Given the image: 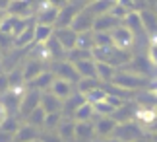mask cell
<instances>
[{
    "instance_id": "1",
    "label": "cell",
    "mask_w": 157,
    "mask_h": 142,
    "mask_svg": "<svg viewBox=\"0 0 157 142\" xmlns=\"http://www.w3.org/2000/svg\"><path fill=\"white\" fill-rule=\"evenodd\" d=\"M114 86H118V88L122 90H128V91H134V90H140V88H146L147 86V76H142V74H136L132 70H118L114 72L113 76V82Z\"/></svg>"
},
{
    "instance_id": "2",
    "label": "cell",
    "mask_w": 157,
    "mask_h": 142,
    "mask_svg": "<svg viewBox=\"0 0 157 142\" xmlns=\"http://www.w3.org/2000/svg\"><path fill=\"white\" fill-rule=\"evenodd\" d=\"M111 39H113V45H114V47H118V49H126V51H130L132 45L136 43L134 33H132L130 29L124 26V23H118L117 27H113V29H111Z\"/></svg>"
},
{
    "instance_id": "3",
    "label": "cell",
    "mask_w": 157,
    "mask_h": 142,
    "mask_svg": "<svg viewBox=\"0 0 157 142\" xmlns=\"http://www.w3.org/2000/svg\"><path fill=\"white\" fill-rule=\"evenodd\" d=\"M39 103H41V90L27 88V90H23V95H21L17 113H20L21 117H27L35 107H39Z\"/></svg>"
},
{
    "instance_id": "4",
    "label": "cell",
    "mask_w": 157,
    "mask_h": 142,
    "mask_svg": "<svg viewBox=\"0 0 157 142\" xmlns=\"http://www.w3.org/2000/svg\"><path fill=\"white\" fill-rule=\"evenodd\" d=\"M52 74H54V78H62V80H68V82H78L80 80V74H78L74 63L68 59L56 60V64L52 68Z\"/></svg>"
},
{
    "instance_id": "5",
    "label": "cell",
    "mask_w": 157,
    "mask_h": 142,
    "mask_svg": "<svg viewBox=\"0 0 157 142\" xmlns=\"http://www.w3.org/2000/svg\"><path fill=\"white\" fill-rule=\"evenodd\" d=\"M21 95H23V86H21V88H10L8 91H4L0 103L4 105L6 113H12V115L17 113V109H20V101H21Z\"/></svg>"
},
{
    "instance_id": "6",
    "label": "cell",
    "mask_w": 157,
    "mask_h": 142,
    "mask_svg": "<svg viewBox=\"0 0 157 142\" xmlns=\"http://www.w3.org/2000/svg\"><path fill=\"white\" fill-rule=\"evenodd\" d=\"M93 22H95V16L86 8V6H82V8L78 10V14L74 16V20H72L70 26L74 27L78 33H82V31H91Z\"/></svg>"
},
{
    "instance_id": "7",
    "label": "cell",
    "mask_w": 157,
    "mask_h": 142,
    "mask_svg": "<svg viewBox=\"0 0 157 142\" xmlns=\"http://www.w3.org/2000/svg\"><path fill=\"white\" fill-rule=\"evenodd\" d=\"M54 37L58 39V43L64 47V51L76 47L78 43V31L72 26H62V27H54Z\"/></svg>"
},
{
    "instance_id": "8",
    "label": "cell",
    "mask_w": 157,
    "mask_h": 142,
    "mask_svg": "<svg viewBox=\"0 0 157 142\" xmlns=\"http://www.w3.org/2000/svg\"><path fill=\"white\" fill-rule=\"evenodd\" d=\"M35 18L33 20L37 23H47V26H54L56 23V16H58V8L56 6H51V4H41L37 10L33 12Z\"/></svg>"
},
{
    "instance_id": "9",
    "label": "cell",
    "mask_w": 157,
    "mask_h": 142,
    "mask_svg": "<svg viewBox=\"0 0 157 142\" xmlns=\"http://www.w3.org/2000/svg\"><path fill=\"white\" fill-rule=\"evenodd\" d=\"M82 8V4L78 2H68V4H64L62 8H58V16H56V23H54V27H62V26H70L72 20H74V16L78 14V10Z\"/></svg>"
},
{
    "instance_id": "10",
    "label": "cell",
    "mask_w": 157,
    "mask_h": 142,
    "mask_svg": "<svg viewBox=\"0 0 157 142\" xmlns=\"http://www.w3.org/2000/svg\"><path fill=\"white\" fill-rule=\"evenodd\" d=\"M124 26L130 29L132 33H134V39H140V37L146 35V29H144V23H142V18H140V12L136 10H130L128 14L124 18Z\"/></svg>"
},
{
    "instance_id": "11",
    "label": "cell",
    "mask_w": 157,
    "mask_h": 142,
    "mask_svg": "<svg viewBox=\"0 0 157 142\" xmlns=\"http://www.w3.org/2000/svg\"><path fill=\"white\" fill-rule=\"evenodd\" d=\"M33 33H35V20L31 18V22H27L25 27H23L17 35H14L16 49H25L29 45H33Z\"/></svg>"
},
{
    "instance_id": "12",
    "label": "cell",
    "mask_w": 157,
    "mask_h": 142,
    "mask_svg": "<svg viewBox=\"0 0 157 142\" xmlns=\"http://www.w3.org/2000/svg\"><path fill=\"white\" fill-rule=\"evenodd\" d=\"M118 121L113 115H101V119L95 123V136H113Z\"/></svg>"
},
{
    "instance_id": "13",
    "label": "cell",
    "mask_w": 157,
    "mask_h": 142,
    "mask_svg": "<svg viewBox=\"0 0 157 142\" xmlns=\"http://www.w3.org/2000/svg\"><path fill=\"white\" fill-rule=\"evenodd\" d=\"M49 91H52L60 99H66V97H70L74 94V82H68V80H62V78H54L49 86Z\"/></svg>"
},
{
    "instance_id": "14",
    "label": "cell",
    "mask_w": 157,
    "mask_h": 142,
    "mask_svg": "<svg viewBox=\"0 0 157 142\" xmlns=\"http://www.w3.org/2000/svg\"><path fill=\"white\" fill-rule=\"evenodd\" d=\"M41 107L45 109V113H60V109H62V99L56 97L49 90H43L41 91Z\"/></svg>"
},
{
    "instance_id": "15",
    "label": "cell",
    "mask_w": 157,
    "mask_h": 142,
    "mask_svg": "<svg viewBox=\"0 0 157 142\" xmlns=\"http://www.w3.org/2000/svg\"><path fill=\"white\" fill-rule=\"evenodd\" d=\"M43 51H45V55H47L49 59H54V60L66 59V51H64V47L58 43V39L54 37V33L43 43Z\"/></svg>"
},
{
    "instance_id": "16",
    "label": "cell",
    "mask_w": 157,
    "mask_h": 142,
    "mask_svg": "<svg viewBox=\"0 0 157 142\" xmlns=\"http://www.w3.org/2000/svg\"><path fill=\"white\" fill-rule=\"evenodd\" d=\"M118 23H122V20H118L117 16H113L111 12H107V14H101V16L95 18L93 31H111V29L117 27Z\"/></svg>"
},
{
    "instance_id": "17",
    "label": "cell",
    "mask_w": 157,
    "mask_h": 142,
    "mask_svg": "<svg viewBox=\"0 0 157 142\" xmlns=\"http://www.w3.org/2000/svg\"><path fill=\"white\" fill-rule=\"evenodd\" d=\"M6 12L12 16H20V18H31L33 16V8L27 0H10L6 6Z\"/></svg>"
},
{
    "instance_id": "18",
    "label": "cell",
    "mask_w": 157,
    "mask_h": 142,
    "mask_svg": "<svg viewBox=\"0 0 157 142\" xmlns=\"http://www.w3.org/2000/svg\"><path fill=\"white\" fill-rule=\"evenodd\" d=\"M80 78H97V68H95V59L89 57V59H82V60H76L74 63Z\"/></svg>"
},
{
    "instance_id": "19",
    "label": "cell",
    "mask_w": 157,
    "mask_h": 142,
    "mask_svg": "<svg viewBox=\"0 0 157 142\" xmlns=\"http://www.w3.org/2000/svg\"><path fill=\"white\" fill-rule=\"evenodd\" d=\"M54 80V74H52V70H43L41 74H37L35 78H31L29 82L25 84L27 88H35V90H49V86H51V82Z\"/></svg>"
},
{
    "instance_id": "20",
    "label": "cell",
    "mask_w": 157,
    "mask_h": 142,
    "mask_svg": "<svg viewBox=\"0 0 157 142\" xmlns=\"http://www.w3.org/2000/svg\"><path fill=\"white\" fill-rule=\"evenodd\" d=\"M86 101V97H83V94H72L70 97H66V99H62V109H60V113H62L64 117H72L74 115V111L80 107V103Z\"/></svg>"
},
{
    "instance_id": "21",
    "label": "cell",
    "mask_w": 157,
    "mask_h": 142,
    "mask_svg": "<svg viewBox=\"0 0 157 142\" xmlns=\"http://www.w3.org/2000/svg\"><path fill=\"white\" fill-rule=\"evenodd\" d=\"M43 70H45L43 60H39V59H29L27 63L21 66V72H23V80H25V84H27L31 78H35L37 74H41Z\"/></svg>"
},
{
    "instance_id": "22",
    "label": "cell",
    "mask_w": 157,
    "mask_h": 142,
    "mask_svg": "<svg viewBox=\"0 0 157 142\" xmlns=\"http://www.w3.org/2000/svg\"><path fill=\"white\" fill-rule=\"evenodd\" d=\"M128 70L136 72V74H142V76H149V72H151V63H149V59H142V57H132L128 63Z\"/></svg>"
},
{
    "instance_id": "23",
    "label": "cell",
    "mask_w": 157,
    "mask_h": 142,
    "mask_svg": "<svg viewBox=\"0 0 157 142\" xmlns=\"http://www.w3.org/2000/svg\"><path fill=\"white\" fill-rule=\"evenodd\" d=\"M95 68H97V80L101 84H111L113 82V76L117 68L113 64L105 63V60H95Z\"/></svg>"
},
{
    "instance_id": "24",
    "label": "cell",
    "mask_w": 157,
    "mask_h": 142,
    "mask_svg": "<svg viewBox=\"0 0 157 142\" xmlns=\"http://www.w3.org/2000/svg\"><path fill=\"white\" fill-rule=\"evenodd\" d=\"M95 136V125L91 121H76V128H74V138L80 140H89Z\"/></svg>"
},
{
    "instance_id": "25",
    "label": "cell",
    "mask_w": 157,
    "mask_h": 142,
    "mask_svg": "<svg viewBox=\"0 0 157 142\" xmlns=\"http://www.w3.org/2000/svg\"><path fill=\"white\" fill-rule=\"evenodd\" d=\"M140 18H142L144 29H146V35L157 37V16L153 14V12H149V10H142Z\"/></svg>"
},
{
    "instance_id": "26",
    "label": "cell",
    "mask_w": 157,
    "mask_h": 142,
    "mask_svg": "<svg viewBox=\"0 0 157 142\" xmlns=\"http://www.w3.org/2000/svg\"><path fill=\"white\" fill-rule=\"evenodd\" d=\"M52 33H54V26H47V23H37V22H35L33 45H43Z\"/></svg>"
},
{
    "instance_id": "27",
    "label": "cell",
    "mask_w": 157,
    "mask_h": 142,
    "mask_svg": "<svg viewBox=\"0 0 157 142\" xmlns=\"http://www.w3.org/2000/svg\"><path fill=\"white\" fill-rule=\"evenodd\" d=\"M93 115H95L93 103L86 99L83 103H80V107H78V109L74 111L72 119H74V121H91V119H93Z\"/></svg>"
},
{
    "instance_id": "28",
    "label": "cell",
    "mask_w": 157,
    "mask_h": 142,
    "mask_svg": "<svg viewBox=\"0 0 157 142\" xmlns=\"http://www.w3.org/2000/svg\"><path fill=\"white\" fill-rule=\"evenodd\" d=\"M114 2H117V0H93V2H89L86 8L91 12L95 18H97V16H101V14H107V12H111V8H113Z\"/></svg>"
},
{
    "instance_id": "29",
    "label": "cell",
    "mask_w": 157,
    "mask_h": 142,
    "mask_svg": "<svg viewBox=\"0 0 157 142\" xmlns=\"http://www.w3.org/2000/svg\"><path fill=\"white\" fill-rule=\"evenodd\" d=\"M14 138L16 140H33V138H37V127L29 125V123L20 125L17 131L14 132Z\"/></svg>"
},
{
    "instance_id": "30",
    "label": "cell",
    "mask_w": 157,
    "mask_h": 142,
    "mask_svg": "<svg viewBox=\"0 0 157 142\" xmlns=\"http://www.w3.org/2000/svg\"><path fill=\"white\" fill-rule=\"evenodd\" d=\"M45 117H47L45 109L39 105V107H35L31 113L25 117V121L29 123V125H33V127H37V128H39V127H43V125H45Z\"/></svg>"
},
{
    "instance_id": "31",
    "label": "cell",
    "mask_w": 157,
    "mask_h": 142,
    "mask_svg": "<svg viewBox=\"0 0 157 142\" xmlns=\"http://www.w3.org/2000/svg\"><path fill=\"white\" fill-rule=\"evenodd\" d=\"M17 127H20V123H17L16 115H12V113H8V115L2 119V123H0V128H2L4 132H8L12 138H14V132L17 131Z\"/></svg>"
},
{
    "instance_id": "32",
    "label": "cell",
    "mask_w": 157,
    "mask_h": 142,
    "mask_svg": "<svg viewBox=\"0 0 157 142\" xmlns=\"http://www.w3.org/2000/svg\"><path fill=\"white\" fill-rule=\"evenodd\" d=\"M105 95H107V90H105V86H103V84L95 86V88H91L89 91H86V94H83V97H86L87 101H91V103L99 101V99H103Z\"/></svg>"
},
{
    "instance_id": "33",
    "label": "cell",
    "mask_w": 157,
    "mask_h": 142,
    "mask_svg": "<svg viewBox=\"0 0 157 142\" xmlns=\"http://www.w3.org/2000/svg\"><path fill=\"white\" fill-rule=\"evenodd\" d=\"M111 31H93V47H111Z\"/></svg>"
},
{
    "instance_id": "34",
    "label": "cell",
    "mask_w": 157,
    "mask_h": 142,
    "mask_svg": "<svg viewBox=\"0 0 157 142\" xmlns=\"http://www.w3.org/2000/svg\"><path fill=\"white\" fill-rule=\"evenodd\" d=\"M12 49H16L14 35L0 31V53H2V55H4V53H12Z\"/></svg>"
},
{
    "instance_id": "35",
    "label": "cell",
    "mask_w": 157,
    "mask_h": 142,
    "mask_svg": "<svg viewBox=\"0 0 157 142\" xmlns=\"http://www.w3.org/2000/svg\"><path fill=\"white\" fill-rule=\"evenodd\" d=\"M76 47L93 49V29H91V31H82V33H78V43H76Z\"/></svg>"
},
{
    "instance_id": "36",
    "label": "cell",
    "mask_w": 157,
    "mask_h": 142,
    "mask_svg": "<svg viewBox=\"0 0 157 142\" xmlns=\"http://www.w3.org/2000/svg\"><path fill=\"white\" fill-rule=\"evenodd\" d=\"M93 109H95V113H99V115H113V113H114V107L107 101V97H103V99H99V101H95V103H93Z\"/></svg>"
},
{
    "instance_id": "37",
    "label": "cell",
    "mask_w": 157,
    "mask_h": 142,
    "mask_svg": "<svg viewBox=\"0 0 157 142\" xmlns=\"http://www.w3.org/2000/svg\"><path fill=\"white\" fill-rule=\"evenodd\" d=\"M147 59L155 68H157V37H151L149 41V47H147Z\"/></svg>"
},
{
    "instance_id": "38",
    "label": "cell",
    "mask_w": 157,
    "mask_h": 142,
    "mask_svg": "<svg viewBox=\"0 0 157 142\" xmlns=\"http://www.w3.org/2000/svg\"><path fill=\"white\" fill-rule=\"evenodd\" d=\"M128 12H130V10H128V8H124V6L120 4V2H114V4H113V8H111V14H113V16H117L118 20H124Z\"/></svg>"
},
{
    "instance_id": "39",
    "label": "cell",
    "mask_w": 157,
    "mask_h": 142,
    "mask_svg": "<svg viewBox=\"0 0 157 142\" xmlns=\"http://www.w3.org/2000/svg\"><path fill=\"white\" fill-rule=\"evenodd\" d=\"M10 90V80H8V72H2L0 70V95L4 94V91Z\"/></svg>"
},
{
    "instance_id": "40",
    "label": "cell",
    "mask_w": 157,
    "mask_h": 142,
    "mask_svg": "<svg viewBox=\"0 0 157 142\" xmlns=\"http://www.w3.org/2000/svg\"><path fill=\"white\" fill-rule=\"evenodd\" d=\"M47 4H51V6H56V8H62L64 4H68L70 0H45Z\"/></svg>"
},
{
    "instance_id": "41",
    "label": "cell",
    "mask_w": 157,
    "mask_h": 142,
    "mask_svg": "<svg viewBox=\"0 0 157 142\" xmlns=\"http://www.w3.org/2000/svg\"><path fill=\"white\" fill-rule=\"evenodd\" d=\"M6 115H8V113H6V109H4V105H2V103H0V123H2V119H4Z\"/></svg>"
},
{
    "instance_id": "42",
    "label": "cell",
    "mask_w": 157,
    "mask_h": 142,
    "mask_svg": "<svg viewBox=\"0 0 157 142\" xmlns=\"http://www.w3.org/2000/svg\"><path fill=\"white\" fill-rule=\"evenodd\" d=\"M8 2H10V0H0V8H2V10H6V6H8Z\"/></svg>"
},
{
    "instance_id": "43",
    "label": "cell",
    "mask_w": 157,
    "mask_h": 142,
    "mask_svg": "<svg viewBox=\"0 0 157 142\" xmlns=\"http://www.w3.org/2000/svg\"><path fill=\"white\" fill-rule=\"evenodd\" d=\"M78 2H80V4H82V6H87V4H89V2H93V0H78Z\"/></svg>"
},
{
    "instance_id": "44",
    "label": "cell",
    "mask_w": 157,
    "mask_h": 142,
    "mask_svg": "<svg viewBox=\"0 0 157 142\" xmlns=\"http://www.w3.org/2000/svg\"><path fill=\"white\" fill-rule=\"evenodd\" d=\"M4 14H6V10H2V8H0V22H2V18H4Z\"/></svg>"
},
{
    "instance_id": "45",
    "label": "cell",
    "mask_w": 157,
    "mask_h": 142,
    "mask_svg": "<svg viewBox=\"0 0 157 142\" xmlns=\"http://www.w3.org/2000/svg\"><path fill=\"white\" fill-rule=\"evenodd\" d=\"M0 59H2V53H0Z\"/></svg>"
}]
</instances>
